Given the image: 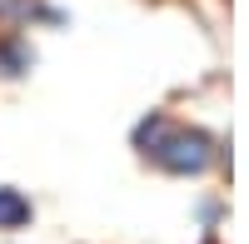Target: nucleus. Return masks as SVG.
Returning a JSON list of instances; mask_svg holds the SVG:
<instances>
[{"instance_id":"obj_1","label":"nucleus","mask_w":249,"mask_h":244,"mask_svg":"<svg viewBox=\"0 0 249 244\" xmlns=\"http://www.w3.org/2000/svg\"><path fill=\"white\" fill-rule=\"evenodd\" d=\"M140 139L150 145V155L160 165L175 170V174H199L214 159V145L199 130H175V125H164V120H150V125L140 130Z\"/></svg>"},{"instance_id":"obj_2","label":"nucleus","mask_w":249,"mask_h":244,"mask_svg":"<svg viewBox=\"0 0 249 244\" xmlns=\"http://www.w3.org/2000/svg\"><path fill=\"white\" fill-rule=\"evenodd\" d=\"M25 219H30V205L15 190H0V229H20Z\"/></svg>"},{"instance_id":"obj_3","label":"nucleus","mask_w":249,"mask_h":244,"mask_svg":"<svg viewBox=\"0 0 249 244\" xmlns=\"http://www.w3.org/2000/svg\"><path fill=\"white\" fill-rule=\"evenodd\" d=\"M20 70H30V50H20V45H0V75H20Z\"/></svg>"}]
</instances>
